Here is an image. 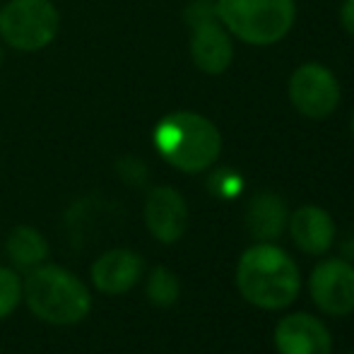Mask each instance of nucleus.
Returning <instances> with one entry per match:
<instances>
[{"mask_svg":"<svg viewBox=\"0 0 354 354\" xmlns=\"http://www.w3.org/2000/svg\"><path fill=\"white\" fill-rule=\"evenodd\" d=\"M289 212L287 205L277 193H258L248 201L246 207V227L258 241H275L287 229Z\"/></svg>","mask_w":354,"mask_h":354,"instance_id":"ddd939ff","label":"nucleus"},{"mask_svg":"<svg viewBox=\"0 0 354 354\" xmlns=\"http://www.w3.org/2000/svg\"><path fill=\"white\" fill-rule=\"evenodd\" d=\"M287 227L297 248L308 256H323L335 243V222L318 205H304L294 210Z\"/></svg>","mask_w":354,"mask_h":354,"instance_id":"f8f14e48","label":"nucleus"},{"mask_svg":"<svg viewBox=\"0 0 354 354\" xmlns=\"http://www.w3.org/2000/svg\"><path fill=\"white\" fill-rule=\"evenodd\" d=\"M311 299L328 316H347L354 311V266L342 258L318 263L308 280Z\"/></svg>","mask_w":354,"mask_h":354,"instance_id":"0eeeda50","label":"nucleus"},{"mask_svg":"<svg viewBox=\"0 0 354 354\" xmlns=\"http://www.w3.org/2000/svg\"><path fill=\"white\" fill-rule=\"evenodd\" d=\"M219 22L248 46H275L297 19L294 0H214Z\"/></svg>","mask_w":354,"mask_h":354,"instance_id":"20e7f679","label":"nucleus"},{"mask_svg":"<svg viewBox=\"0 0 354 354\" xmlns=\"http://www.w3.org/2000/svg\"><path fill=\"white\" fill-rule=\"evenodd\" d=\"M145 224L157 241L176 243L188 227V205L181 193L171 186L152 188L145 201Z\"/></svg>","mask_w":354,"mask_h":354,"instance_id":"1a4fd4ad","label":"nucleus"},{"mask_svg":"<svg viewBox=\"0 0 354 354\" xmlns=\"http://www.w3.org/2000/svg\"><path fill=\"white\" fill-rule=\"evenodd\" d=\"M352 136H354V116H352Z\"/></svg>","mask_w":354,"mask_h":354,"instance_id":"aec40b11","label":"nucleus"},{"mask_svg":"<svg viewBox=\"0 0 354 354\" xmlns=\"http://www.w3.org/2000/svg\"><path fill=\"white\" fill-rule=\"evenodd\" d=\"M352 354H354V352H352Z\"/></svg>","mask_w":354,"mask_h":354,"instance_id":"412c9836","label":"nucleus"},{"mask_svg":"<svg viewBox=\"0 0 354 354\" xmlns=\"http://www.w3.org/2000/svg\"><path fill=\"white\" fill-rule=\"evenodd\" d=\"M340 24L345 27L347 34L354 37V0H345L340 8Z\"/></svg>","mask_w":354,"mask_h":354,"instance_id":"a211bd4d","label":"nucleus"},{"mask_svg":"<svg viewBox=\"0 0 354 354\" xmlns=\"http://www.w3.org/2000/svg\"><path fill=\"white\" fill-rule=\"evenodd\" d=\"M61 32V12L51 0H8L0 5V39L24 53L51 46Z\"/></svg>","mask_w":354,"mask_h":354,"instance_id":"39448f33","label":"nucleus"},{"mask_svg":"<svg viewBox=\"0 0 354 354\" xmlns=\"http://www.w3.org/2000/svg\"><path fill=\"white\" fill-rule=\"evenodd\" d=\"M5 251L17 270H34V268L46 263L48 241L39 229L29 227V224H19L8 234Z\"/></svg>","mask_w":354,"mask_h":354,"instance_id":"4468645a","label":"nucleus"},{"mask_svg":"<svg viewBox=\"0 0 354 354\" xmlns=\"http://www.w3.org/2000/svg\"><path fill=\"white\" fill-rule=\"evenodd\" d=\"M181 297V282L169 268L157 266L147 277V299L159 308H169Z\"/></svg>","mask_w":354,"mask_h":354,"instance_id":"2eb2a0df","label":"nucleus"},{"mask_svg":"<svg viewBox=\"0 0 354 354\" xmlns=\"http://www.w3.org/2000/svg\"><path fill=\"white\" fill-rule=\"evenodd\" d=\"M191 27V58L205 75H222L234 61V41L217 15L205 17Z\"/></svg>","mask_w":354,"mask_h":354,"instance_id":"6e6552de","label":"nucleus"},{"mask_svg":"<svg viewBox=\"0 0 354 354\" xmlns=\"http://www.w3.org/2000/svg\"><path fill=\"white\" fill-rule=\"evenodd\" d=\"M236 287L251 306L280 311L297 301L301 272L287 251L270 241L253 243L236 266Z\"/></svg>","mask_w":354,"mask_h":354,"instance_id":"f257e3e1","label":"nucleus"},{"mask_svg":"<svg viewBox=\"0 0 354 354\" xmlns=\"http://www.w3.org/2000/svg\"><path fill=\"white\" fill-rule=\"evenodd\" d=\"M152 142L159 157L183 174L205 171L222 154L219 128L196 111L167 113L154 126Z\"/></svg>","mask_w":354,"mask_h":354,"instance_id":"f03ea898","label":"nucleus"},{"mask_svg":"<svg viewBox=\"0 0 354 354\" xmlns=\"http://www.w3.org/2000/svg\"><path fill=\"white\" fill-rule=\"evenodd\" d=\"M275 347L280 354H330L333 337L326 323L316 316L292 313L277 323Z\"/></svg>","mask_w":354,"mask_h":354,"instance_id":"9d476101","label":"nucleus"},{"mask_svg":"<svg viewBox=\"0 0 354 354\" xmlns=\"http://www.w3.org/2000/svg\"><path fill=\"white\" fill-rule=\"evenodd\" d=\"M0 66H3V41H0Z\"/></svg>","mask_w":354,"mask_h":354,"instance_id":"6ab92c4d","label":"nucleus"},{"mask_svg":"<svg viewBox=\"0 0 354 354\" xmlns=\"http://www.w3.org/2000/svg\"><path fill=\"white\" fill-rule=\"evenodd\" d=\"M145 261L136 251L111 248L92 263V282L104 294H126L140 282Z\"/></svg>","mask_w":354,"mask_h":354,"instance_id":"9b49d317","label":"nucleus"},{"mask_svg":"<svg viewBox=\"0 0 354 354\" xmlns=\"http://www.w3.org/2000/svg\"><path fill=\"white\" fill-rule=\"evenodd\" d=\"M22 301V280L12 268H0V321L8 318Z\"/></svg>","mask_w":354,"mask_h":354,"instance_id":"dca6fc26","label":"nucleus"},{"mask_svg":"<svg viewBox=\"0 0 354 354\" xmlns=\"http://www.w3.org/2000/svg\"><path fill=\"white\" fill-rule=\"evenodd\" d=\"M289 102L308 121H326L340 106V84L321 63H304L289 77Z\"/></svg>","mask_w":354,"mask_h":354,"instance_id":"423d86ee","label":"nucleus"},{"mask_svg":"<svg viewBox=\"0 0 354 354\" xmlns=\"http://www.w3.org/2000/svg\"><path fill=\"white\" fill-rule=\"evenodd\" d=\"M22 297L29 311L51 326H77L92 311L87 284L58 266H39L22 282Z\"/></svg>","mask_w":354,"mask_h":354,"instance_id":"7ed1b4c3","label":"nucleus"},{"mask_svg":"<svg viewBox=\"0 0 354 354\" xmlns=\"http://www.w3.org/2000/svg\"><path fill=\"white\" fill-rule=\"evenodd\" d=\"M210 183H212V191L217 193V196H222V198H234L243 186L241 176H239V174H234V171H217L212 176Z\"/></svg>","mask_w":354,"mask_h":354,"instance_id":"f3484780","label":"nucleus"}]
</instances>
